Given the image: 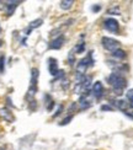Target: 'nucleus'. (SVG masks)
Returning a JSON list of instances; mask_svg holds the SVG:
<instances>
[{
	"label": "nucleus",
	"mask_w": 133,
	"mask_h": 150,
	"mask_svg": "<svg viewBox=\"0 0 133 150\" xmlns=\"http://www.w3.org/2000/svg\"><path fill=\"white\" fill-rule=\"evenodd\" d=\"M63 43H64V36L60 35L58 37H55V38L50 42L49 48L50 49H60L63 47Z\"/></svg>",
	"instance_id": "6e6552de"
},
{
	"label": "nucleus",
	"mask_w": 133,
	"mask_h": 150,
	"mask_svg": "<svg viewBox=\"0 0 133 150\" xmlns=\"http://www.w3.org/2000/svg\"><path fill=\"white\" fill-rule=\"evenodd\" d=\"M107 81L109 84L113 87V91H115L117 95H122V90L127 85V80H126L119 71H113L110 74V76L107 78Z\"/></svg>",
	"instance_id": "f257e3e1"
},
{
	"label": "nucleus",
	"mask_w": 133,
	"mask_h": 150,
	"mask_svg": "<svg viewBox=\"0 0 133 150\" xmlns=\"http://www.w3.org/2000/svg\"><path fill=\"white\" fill-rule=\"evenodd\" d=\"M68 86H69V81L67 79H63V89L67 90L68 89Z\"/></svg>",
	"instance_id": "b1692460"
},
{
	"label": "nucleus",
	"mask_w": 133,
	"mask_h": 150,
	"mask_svg": "<svg viewBox=\"0 0 133 150\" xmlns=\"http://www.w3.org/2000/svg\"><path fill=\"white\" fill-rule=\"evenodd\" d=\"M68 59H69V63H70L72 65L75 63V62H74V58H73V52L69 53V57H68Z\"/></svg>",
	"instance_id": "393cba45"
},
{
	"label": "nucleus",
	"mask_w": 133,
	"mask_h": 150,
	"mask_svg": "<svg viewBox=\"0 0 133 150\" xmlns=\"http://www.w3.org/2000/svg\"><path fill=\"white\" fill-rule=\"evenodd\" d=\"M104 85L101 81H95L92 85V95L95 98H101L104 95Z\"/></svg>",
	"instance_id": "423d86ee"
},
{
	"label": "nucleus",
	"mask_w": 133,
	"mask_h": 150,
	"mask_svg": "<svg viewBox=\"0 0 133 150\" xmlns=\"http://www.w3.org/2000/svg\"><path fill=\"white\" fill-rule=\"evenodd\" d=\"M5 70V55H0V73H4Z\"/></svg>",
	"instance_id": "dca6fc26"
},
{
	"label": "nucleus",
	"mask_w": 133,
	"mask_h": 150,
	"mask_svg": "<svg viewBox=\"0 0 133 150\" xmlns=\"http://www.w3.org/2000/svg\"><path fill=\"white\" fill-rule=\"evenodd\" d=\"M74 1L73 0H63V1H60V8L63 10H69L73 6Z\"/></svg>",
	"instance_id": "2eb2a0df"
},
{
	"label": "nucleus",
	"mask_w": 133,
	"mask_h": 150,
	"mask_svg": "<svg viewBox=\"0 0 133 150\" xmlns=\"http://www.w3.org/2000/svg\"><path fill=\"white\" fill-rule=\"evenodd\" d=\"M43 23V20L42 18H37V20H35V21H32L30 23V26H28V30H27V32H26V35H30V32H31V30H33V28H37V27H40L41 25Z\"/></svg>",
	"instance_id": "f8f14e48"
},
{
	"label": "nucleus",
	"mask_w": 133,
	"mask_h": 150,
	"mask_svg": "<svg viewBox=\"0 0 133 150\" xmlns=\"http://www.w3.org/2000/svg\"><path fill=\"white\" fill-rule=\"evenodd\" d=\"M94 59H92V52H89L85 58L81 59L79 63L77 64V74L79 75H85V71L87 70V68H90L94 65Z\"/></svg>",
	"instance_id": "f03ea898"
},
{
	"label": "nucleus",
	"mask_w": 133,
	"mask_h": 150,
	"mask_svg": "<svg viewBox=\"0 0 133 150\" xmlns=\"http://www.w3.org/2000/svg\"><path fill=\"white\" fill-rule=\"evenodd\" d=\"M100 9H101V6H100V5H96V6H92V8H91V10H92V11H95V12H97V11H100Z\"/></svg>",
	"instance_id": "a878e982"
},
{
	"label": "nucleus",
	"mask_w": 133,
	"mask_h": 150,
	"mask_svg": "<svg viewBox=\"0 0 133 150\" xmlns=\"http://www.w3.org/2000/svg\"><path fill=\"white\" fill-rule=\"evenodd\" d=\"M62 111H63V106L60 105L59 107H58V110H57V112H55V113L53 115V117H54V118H55V117H58V116L60 115V112H62Z\"/></svg>",
	"instance_id": "5701e85b"
},
{
	"label": "nucleus",
	"mask_w": 133,
	"mask_h": 150,
	"mask_svg": "<svg viewBox=\"0 0 133 150\" xmlns=\"http://www.w3.org/2000/svg\"><path fill=\"white\" fill-rule=\"evenodd\" d=\"M113 108L111 107V106H109V105H102L101 106V111H112Z\"/></svg>",
	"instance_id": "aec40b11"
},
{
	"label": "nucleus",
	"mask_w": 133,
	"mask_h": 150,
	"mask_svg": "<svg viewBox=\"0 0 133 150\" xmlns=\"http://www.w3.org/2000/svg\"><path fill=\"white\" fill-rule=\"evenodd\" d=\"M0 115H1V116L5 118V120H6V121H9V122L14 120V117H12L11 112H10L8 108H1V110H0Z\"/></svg>",
	"instance_id": "ddd939ff"
},
{
	"label": "nucleus",
	"mask_w": 133,
	"mask_h": 150,
	"mask_svg": "<svg viewBox=\"0 0 133 150\" xmlns=\"http://www.w3.org/2000/svg\"><path fill=\"white\" fill-rule=\"evenodd\" d=\"M104 27L107 31H110V32L117 33L118 30H119V25H118V21L117 20H115V18H112V17H109V18H105Z\"/></svg>",
	"instance_id": "39448f33"
},
{
	"label": "nucleus",
	"mask_w": 133,
	"mask_h": 150,
	"mask_svg": "<svg viewBox=\"0 0 133 150\" xmlns=\"http://www.w3.org/2000/svg\"><path fill=\"white\" fill-rule=\"evenodd\" d=\"M101 43H102V47L110 52H113L119 48V42L115 38H111V37H102Z\"/></svg>",
	"instance_id": "20e7f679"
},
{
	"label": "nucleus",
	"mask_w": 133,
	"mask_h": 150,
	"mask_svg": "<svg viewBox=\"0 0 133 150\" xmlns=\"http://www.w3.org/2000/svg\"><path fill=\"white\" fill-rule=\"evenodd\" d=\"M84 49H85V43L80 42L79 45L75 47V52H77V53H83V52H84Z\"/></svg>",
	"instance_id": "f3484780"
},
{
	"label": "nucleus",
	"mask_w": 133,
	"mask_h": 150,
	"mask_svg": "<svg viewBox=\"0 0 133 150\" xmlns=\"http://www.w3.org/2000/svg\"><path fill=\"white\" fill-rule=\"evenodd\" d=\"M111 102H115V106L117 108H119V110H122L123 112L124 111H127V108L129 107L128 106V102H126L124 100H116V101H111Z\"/></svg>",
	"instance_id": "9d476101"
},
{
	"label": "nucleus",
	"mask_w": 133,
	"mask_h": 150,
	"mask_svg": "<svg viewBox=\"0 0 133 150\" xmlns=\"http://www.w3.org/2000/svg\"><path fill=\"white\" fill-rule=\"evenodd\" d=\"M126 96H127V98L129 100V101H133V89L128 90L127 93H126Z\"/></svg>",
	"instance_id": "6ab92c4d"
},
{
	"label": "nucleus",
	"mask_w": 133,
	"mask_h": 150,
	"mask_svg": "<svg viewBox=\"0 0 133 150\" xmlns=\"http://www.w3.org/2000/svg\"><path fill=\"white\" fill-rule=\"evenodd\" d=\"M72 120H73V116H72V115H70V116H68L67 118H64V120H63V121L60 122V126H64V124H68V123L70 122Z\"/></svg>",
	"instance_id": "a211bd4d"
},
{
	"label": "nucleus",
	"mask_w": 133,
	"mask_h": 150,
	"mask_svg": "<svg viewBox=\"0 0 133 150\" xmlns=\"http://www.w3.org/2000/svg\"><path fill=\"white\" fill-rule=\"evenodd\" d=\"M18 4H20V1H10V3L6 4V15L11 16L12 14H14V11L17 8Z\"/></svg>",
	"instance_id": "1a4fd4ad"
},
{
	"label": "nucleus",
	"mask_w": 133,
	"mask_h": 150,
	"mask_svg": "<svg viewBox=\"0 0 133 150\" xmlns=\"http://www.w3.org/2000/svg\"><path fill=\"white\" fill-rule=\"evenodd\" d=\"M112 57L116 58V59H123V58H126V52L118 48V49H116V51L112 52Z\"/></svg>",
	"instance_id": "4468645a"
},
{
	"label": "nucleus",
	"mask_w": 133,
	"mask_h": 150,
	"mask_svg": "<svg viewBox=\"0 0 133 150\" xmlns=\"http://www.w3.org/2000/svg\"><path fill=\"white\" fill-rule=\"evenodd\" d=\"M48 69H49L50 75H53V76H57V75L59 74L60 70L58 69V63H57V60L54 58L48 59Z\"/></svg>",
	"instance_id": "0eeeda50"
},
{
	"label": "nucleus",
	"mask_w": 133,
	"mask_h": 150,
	"mask_svg": "<svg viewBox=\"0 0 133 150\" xmlns=\"http://www.w3.org/2000/svg\"><path fill=\"white\" fill-rule=\"evenodd\" d=\"M38 69L37 68H33L31 70V85H30V89H28V93H27V98L32 97L36 91H37V81H38Z\"/></svg>",
	"instance_id": "7ed1b4c3"
},
{
	"label": "nucleus",
	"mask_w": 133,
	"mask_h": 150,
	"mask_svg": "<svg viewBox=\"0 0 133 150\" xmlns=\"http://www.w3.org/2000/svg\"><path fill=\"white\" fill-rule=\"evenodd\" d=\"M1 150H3V149H1Z\"/></svg>",
	"instance_id": "cd10ccee"
},
{
	"label": "nucleus",
	"mask_w": 133,
	"mask_h": 150,
	"mask_svg": "<svg viewBox=\"0 0 133 150\" xmlns=\"http://www.w3.org/2000/svg\"><path fill=\"white\" fill-rule=\"evenodd\" d=\"M113 12H116V15H119V10H118V8H112V9L109 10V14L113 15Z\"/></svg>",
	"instance_id": "412c9836"
},
{
	"label": "nucleus",
	"mask_w": 133,
	"mask_h": 150,
	"mask_svg": "<svg viewBox=\"0 0 133 150\" xmlns=\"http://www.w3.org/2000/svg\"><path fill=\"white\" fill-rule=\"evenodd\" d=\"M0 33H1V26H0Z\"/></svg>",
	"instance_id": "bb28decb"
},
{
	"label": "nucleus",
	"mask_w": 133,
	"mask_h": 150,
	"mask_svg": "<svg viewBox=\"0 0 133 150\" xmlns=\"http://www.w3.org/2000/svg\"><path fill=\"white\" fill-rule=\"evenodd\" d=\"M123 113H124L126 116H128L129 118H132V120H133V110H127V111H124Z\"/></svg>",
	"instance_id": "4be33fe9"
},
{
	"label": "nucleus",
	"mask_w": 133,
	"mask_h": 150,
	"mask_svg": "<svg viewBox=\"0 0 133 150\" xmlns=\"http://www.w3.org/2000/svg\"><path fill=\"white\" fill-rule=\"evenodd\" d=\"M79 105H80V110H81V111H83V110H87V108H90V106H91L90 101H89V100H87L85 96H81V97H80Z\"/></svg>",
	"instance_id": "9b49d317"
}]
</instances>
